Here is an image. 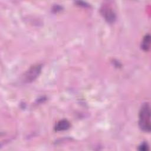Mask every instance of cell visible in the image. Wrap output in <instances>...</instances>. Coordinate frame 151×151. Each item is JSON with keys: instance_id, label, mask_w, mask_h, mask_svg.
Returning <instances> with one entry per match:
<instances>
[{"instance_id": "5", "label": "cell", "mask_w": 151, "mask_h": 151, "mask_svg": "<svg viewBox=\"0 0 151 151\" xmlns=\"http://www.w3.org/2000/svg\"><path fill=\"white\" fill-rule=\"evenodd\" d=\"M150 37L149 34L146 35L141 42V48L145 51H148L150 50Z\"/></svg>"}, {"instance_id": "1", "label": "cell", "mask_w": 151, "mask_h": 151, "mask_svg": "<svg viewBox=\"0 0 151 151\" xmlns=\"http://www.w3.org/2000/svg\"><path fill=\"white\" fill-rule=\"evenodd\" d=\"M139 126L144 132H150V108L149 103H144L139 113Z\"/></svg>"}, {"instance_id": "2", "label": "cell", "mask_w": 151, "mask_h": 151, "mask_svg": "<svg viewBox=\"0 0 151 151\" xmlns=\"http://www.w3.org/2000/svg\"><path fill=\"white\" fill-rule=\"evenodd\" d=\"M41 67L40 65H37L32 67L25 74L26 81L27 82L33 81L39 74L41 71Z\"/></svg>"}, {"instance_id": "3", "label": "cell", "mask_w": 151, "mask_h": 151, "mask_svg": "<svg viewBox=\"0 0 151 151\" xmlns=\"http://www.w3.org/2000/svg\"><path fill=\"white\" fill-rule=\"evenodd\" d=\"M101 11L105 19H106L109 22H114L116 17H115V14L112 11V9L111 7L108 6H104L101 8Z\"/></svg>"}, {"instance_id": "6", "label": "cell", "mask_w": 151, "mask_h": 151, "mask_svg": "<svg viewBox=\"0 0 151 151\" xmlns=\"http://www.w3.org/2000/svg\"><path fill=\"white\" fill-rule=\"evenodd\" d=\"M138 149H139V150H143V151L147 150H149V146H148V145L147 144V143L143 142V143H142L140 146H139Z\"/></svg>"}, {"instance_id": "4", "label": "cell", "mask_w": 151, "mask_h": 151, "mask_svg": "<svg viewBox=\"0 0 151 151\" xmlns=\"http://www.w3.org/2000/svg\"><path fill=\"white\" fill-rule=\"evenodd\" d=\"M70 127V122L65 119H63L58 121L55 125L54 129L55 131H63L69 129Z\"/></svg>"}]
</instances>
